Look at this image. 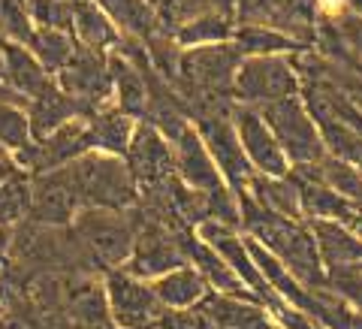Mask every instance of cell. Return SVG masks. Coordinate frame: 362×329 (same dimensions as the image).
I'll use <instances>...</instances> for the list:
<instances>
[{"label": "cell", "instance_id": "1", "mask_svg": "<svg viewBox=\"0 0 362 329\" xmlns=\"http://www.w3.org/2000/svg\"><path fill=\"white\" fill-rule=\"evenodd\" d=\"M239 209H242V226L251 239H257L266 251L284 266L299 284L320 290L326 287V266L320 260L314 230L305 218H284L263 209L251 200L247 190H239Z\"/></svg>", "mask_w": 362, "mask_h": 329}, {"label": "cell", "instance_id": "2", "mask_svg": "<svg viewBox=\"0 0 362 329\" xmlns=\"http://www.w3.org/2000/svg\"><path fill=\"white\" fill-rule=\"evenodd\" d=\"M76 187V197L82 209H118L127 212L139 200V185L130 175L124 157L103 154V151H85L66 163Z\"/></svg>", "mask_w": 362, "mask_h": 329}, {"label": "cell", "instance_id": "3", "mask_svg": "<svg viewBox=\"0 0 362 329\" xmlns=\"http://www.w3.org/2000/svg\"><path fill=\"white\" fill-rule=\"evenodd\" d=\"M76 239L82 242L90 263L97 269H121L133 251L136 230L127 212L118 209H78L70 224Z\"/></svg>", "mask_w": 362, "mask_h": 329}, {"label": "cell", "instance_id": "4", "mask_svg": "<svg viewBox=\"0 0 362 329\" xmlns=\"http://www.w3.org/2000/svg\"><path fill=\"white\" fill-rule=\"evenodd\" d=\"M302 91L296 70V54H251L242 58L233 82V100L254 109H263L275 100L293 97Z\"/></svg>", "mask_w": 362, "mask_h": 329}, {"label": "cell", "instance_id": "5", "mask_svg": "<svg viewBox=\"0 0 362 329\" xmlns=\"http://www.w3.org/2000/svg\"><path fill=\"white\" fill-rule=\"evenodd\" d=\"M242 64V52L235 42H214V45H194L181 49L178 54V76L173 88L187 94H214L233 97L235 70Z\"/></svg>", "mask_w": 362, "mask_h": 329}, {"label": "cell", "instance_id": "6", "mask_svg": "<svg viewBox=\"0 0 362 329\" xmlns=\"http://www.w3.org/2000/svg\"><path fill=\"white\" fill-rule=\"evenodd\" d=\"M259 115L266 118L269 130L275 133L281 151L287 154L290 166H305V163H320L326 157V145L320 139V130L311 118V112L305 109L302 97L293 94L284 100H275L259 109Z\"/></svg>", "mask_w": 362, "mask_h": 329}, {"label": "cell", "instance_id": "7", "mask_svg": "<svg viewBox=\"0 0 362 329\" xmlns=\"http://www.w3.org/2000/svg\"><path fill=\"white\" fill-rule=\"evenodd\" d=\"M235 21L263 25L302 45H311L320 25V0H239Z\"/></svg>", "mask_w": 362, "mask_h": 329}, {"label": "cell", "instance_id": "8", "mask_svg": "<svg viewBox=\"0 0 362 329\" xmlns=\"http://www.w3.org/2000/svg\"><path fill=\"white\" fill-rule=\"evenodd\" d=\"M109 314L118 329H154L163 317V305L157 299L151 281L136 278L124 269H109L103 278Z\"/></svg>", "mask_w": 362, "mask_h": 329}, {"label": "cell", "instance_id": "9", "mask_svg": "<svg viewBox=\"0 0 362 329\" xmlns=\"http://www.w3.org/2000/svg\"><path fill=\"white\" fill-rule=\"evenodd\" d=\"M54 82L66 91L78 106L85 109V118H90L94 112L115 106L112 103V70H109V54L106 52H94L78 45L70 64L54 76Z\"/></svg>", "mask_w": 362, "mask_h": 329}, {"label": "cell", "instance_id": "10", "mask_svg": "<svg viewBox=\"0 0 362 329\" xmlns=\"http://www.w3.org/2000/svg\"><path fill=\"white\" fill-rule=\"evenodd\" d=\"M194 127L199 133V139L206 142L211 161L218 163L226 185H230L235 194L245 190V185L254 175V166H251V161H247V154H245L242 142H239V133H235V127H233V112H230V115L197 118Z\"/></svg>", "mask_w": 362, "mask_h": 329}, {"label": "cell", "instance_id": "11", "mask_svg": "<svg viewBox=\"0 0 362 329\" xmlns=\"http://www.w3.org/2000/svg\"><path fill=\"white\" fill-rule=\"evenodd\" d=\"M82 202L76 197L70 169H49V173L30 175V212L28 221L42 226H70Z\"/></svg>", "mask_w": 362, "mask_h": 329}, {"label": "cell", "instance_id": "12", "mask_svg": "<svg viewBox=\"0 0 362 329\" xmlns=\"http://www.w3.org/2000/svg\"><path fill=\"white\" fill-rule=\"evenodd\" d=\"M233 127L239 133V142L247 154V161L254 166V173L272 175V178H281V175L290 173L287 154L281 151L275 133L269 130V124L263 115H259V109L235 103L233 106Z\"/></svg>", "mask_w": 362, "mask_h": 329}, {"label": "cell", "instance_id": "13", "mask_svg": "<svg viewBox=\"0 0 362 329\" xmlns=\"http://www.w3.org/2000/svg\"><path fill=\"white\" fill-rule=\"evenodd\" d=\"M85 151H90L88 124L85 118H76V121H66L54 133L42 136V139H33L25 151L16 154V161L28 175H40V173H49V169H61L66 163H73Z\"/></svg>", "mask_w": 362, "mask_h": 329}, {"label": "cell", "instance_id": "14", "mask_svg": "<svg viewBox=\"0 0 362 329\" xmlns=\"http://www.w3.org/2000/svg\"><path fill=\"white\" fill-rule=\"evenodd\" d=\"M124 163H127L130 175L136 178L139 187L157 185V181L175 175L173 142H169L160 130H154L151 124L139 121L136 124L133 139L127 145V154H124Z\"/></svg>", "mask_w": 362, "mask_h": 329}, {"label": "cell", "instance_id": "15", "mask_svg": "<svg viewBox=\"0 0 362 329\" xmlns=\"http://www.w3.org/2000/svg\"><path fill=\"white\" fill-rule=\"evenodd\" d=\"M0 85L13 91L16 97H21L28 106V100L54 85V76L37 61V54L28 45L0 40Z\"/></svg>", "mask_w": 362, "mask_h": 329}, {"label": "cell", "instance_id": "16", "mask_svg": "<svg viewBox=\"0 0 362 329\" xmlns=\"http://www.w3.org/2000/svg\"><path fill=\"white\" fill-rule=\"evenodd\" d=\"M173 154H175V175L185 181L187 187L202 190V194H211V190L226 185L218 163L211 161L206 142L199 139L194 124H190L178 139H173Z\"/></svg>", "mask_w": 362, "mask_h": 329}, {"label": "cell", "instance_id": "17", "mask_svg": "<svg viewBox=\"0 0 362 329\" xmlns=\"http://www.w3.org/2000/svg\"><path fill=\"white\" fill-rule=\"evenodd\" d=\"M151 287L157 293L163 308L169 311H187V308H197L202 302V296L211 290L206 275L194 266V263H181L175 269L163 272L151 281Z\"/></svg>", "mask_w": 362, "mask_h": 329}, {"label": "cell", "instance_id": "18", "mask_svg": "<svg viewBox=\"0 0 362 329\" xmlns=\"http://www.w3.org/2000/svg\"><path fill=\"white\" fill-rule=\"evenodd\" d=\"M109 70H112V103L121 109L124 115H130L136 121L145 118L148 112V67H136L121 54L109 52Z\"/></svg>", "mask_w": 362, "mask_h": 329}, {"label": "cell", "instance_id": "19", "mask_svg": "<svg viewBox=\"0 0 362 329\" xmlns=\"http://www.w3.org/2000/svg\"><path fill=\"white\" fill-rule=\"evenodd\" d=\"M28 121H30V133L33 139H42V136L54 133L58 127H64L66 121H76V118H85V109L76 103V100L61 91V85L54 82L52 88H45L42 94H37L33 100H28Z\"/></svg>", "mask_w": 362, "mask_h": 329}, {"label": "cell", "instance_id": "20", "mask_svg": "<svg viewBox=\"0 0 362 329\" xmlns=\"http://www.w3.org/2000/svg\"><path fill=\"white\" fill-rule=\"evenodd\" d=\"M326 269H362V239L338 221H308Z\"/></svg>", "mask_w": 362, "mask_h": 329}, {"label": "cell", "instance_id": "21", "mask_svg": "<svg viewBox=\"0 0 362 329\" xmlns=\"http://www.w3.org/2000/svg\"><path fill=\"white\" fill-rule=\"evenodd\" d=\"M88 124V145L90 151H103V154H115V157H124L127 154V145L136 133V118L124 115L121 109L115 106H106L94 112L90 118H85Z\"/></svg>", "mask_w": 362, "mask_h": 329}, {"label": "cell", "instance_id": "22", "mask_svg": "<svg viewBox=\"0 0 362 329\" xmlns=\"http://www.w3.org/2000/svg\"><path fill=\"white\" fill-rule=\"evenodd\" d=\"M73 37L78 45L94 52H112L121 40V30L112 25V18L100 9L94 0H73Z\"/></svg>", "mask_w": 362, "mask_h": 329}, {"label": "cell", "instance_id": "23", "mask_svg": "<svg viewBox=\"0 0 362 329\" xmlns=\"http://www.w3.org/2000/svg\"><path fill=\"white\" fill-rule=\"evenodd\" d=\"M94 4L112 18V25L121 30V37L148 42L163 30L148 0H94Z\"/></svg>", "mask_w": 362, "mask_h": 329}, {"label": "cell", "instance_id": "24", "mask_svg": "<svg viewBox=\"0 0 362 329\" xmlns=\"http://www.w3.org/2000/svg\"><path fill=\"white\" fill-rule=\"evenodd\" d=\"M235 30V16L221 13V9H206L187 25H181L173 37L181 49H194V45H214V42H230Z\"/></svg>", "mask_w": 362, "mask_h": 329}, {"label": "cell", "instance_id": "25", "mask_svg": "<svg viewBox=\"0 0 362 329\" xmlns=\"http://www.w3.org/2000/svg\"><path fill=\"white\" fill-rule=\"evenodd\" d=\"M233 42L242 52V58H251V54H296L302 49H308V45L290 40L272 28L239 25V21H235V30H233Z\"/></svg>", "mask_w": 362, "mask_h": 329}, {"label": "cell", "instance_id": "26", "mask_svg": "<svg viewBox=\"0 0 362 329\" xmlns=\"http://www.w3.org/2000/svg\"><path fill=\"white\" fill-rule=\"evenodd\" d=\"M30 142H33V133H30V121L25 112V100L0 85V145L6 151L18 154Z\"/></svg>", "mask_w": 362, "mask_h": 329}, {"label": "cell", "instance_id": "27", "mask_svg": "<svg viewBox=\"0 0 362 329\" xmlns=\"http://www.w3.org/2000/svg\"><path fill=\"white\" fill-rule=\"evenodd\" d=\"M28 49L37 54V61L49 70L52 76H58L70 58L76 54L78 42L70 30H58V28H37L33 30V37L28 42Z\"/></svg>", "mask_w": 362, "mask_h": 329}, {"label": "cell", "instance_id": "28", "mask_svg": "<svg viewBox=\"0 0 362 329\" xmlns=\"http://www.w3.org/2000/svg\"><path fill=\"white\" fill-rule=\"evenodd\" d=\"M317 173L326 187H332L338 197H344L347 202L362 209V169L356 163L338 161V157L326 154L320 163H317Z\"/></svg>", "mask_w": 362, "mask_h": 329}, {"label": "cell", "instance_id": "29", "mask_svg": "<svg viewBox=\"0 0 362 329\" xmlns=\"http://www.w3.org/2000/svg\"><path fill=\"white\" fill-rule=\"evenodd\" d=\"M320 139L326 145V154L347 163H362V130L350 124H317Z\"/></svg>", "mask_w": 362, "mask_h": 329}, {"label": "cell", "instance_id": "30", "mask_svg": "<svg viewBox=\"0 0 362 329\" xmlns=\"http://www.w3.org/2000/svg\"><path fill=\"white\" fill-rule=\"evenodd\" d=\"M28 212H30V175L18 173L0 185V224L4 226L21 224L28 221Z\"/></svg>", "mask_w": 362, "mask_h": 329}, {"label": "cell", "instance_id": "31", "mask_svg": "<svg viewBox=\"0 0 362 329\" xmlns=\"http://www.w3.org/2000/svg\"><path fill=\"white\" fill-rule=\"evenodd\" d=\"M33 30L37 25L30 18L28 0H0V40L28 45Z\"/></svg>", "mask_w": 362, "mask_h": 329}, {"label": "cell", "instance_id": "32", "mask_svg": "<svg viewBox=\"0 0 362 329\" xmlns=\"http://www.w3.org/2000/svg\"><path fill=\"white\" fill-rule=\"evenodd\" d=\"M326 21L332 25L335 37H338V42H341V49H344L341 64H350V61L362 64V16L338 13V16L326 18Z\"/></svg>", "mask_w": 362, "mask_h": 329}, {"label": "cell", "instance_id": "33", "mask_svg": "<svg viewBox=\"0 0 362 329\" xmlns=\"http://www.w3.org/2000/svg\"><path fill=\"white\" fill-rule=\"evenodd\" d=\"M28 9L37 28L70 30L73 25V0H28Z\"/></svg>", "mask_w": 362, "mask_h": 329}, {"label": "cell", "instance_id": "34", "mask_svg": "<svg viewBox=\"0 0 362 329\" xmlns=\"http://www.w3.org/2000/svg\"><path fill=\"white\" fill-rule=\"evenodd\" d=\"M154 329H209L202 314L197 308H187V311H163V317L154 323Z\"/></svg>", "mask_w": 362, "mask_h": 329}, {"label": "cell", "instance_id": "35", "mask_svg": "<svg viewBox=\"0 0 362 329\" xmlns=\"http://www.w3.org/2000/svg\"><path fill=\"white\" fill-rule=\"evenodd\" d=\"M272 314H275V321H278L281 326H284V329H326V326H320L317 321H311V317H305L302 311L290 308L287 302H281Z\"/></svg>", "mask_w": 362, "mask_h": 329}, {"label": "cell", "instance_id": "36", "mask_svg": "<svg viewBox=\"0 0 362 329\" xmlns=\"http://www.w3.org/2000/svg\"><path fill=\"white\" fill-rule=\"evenodd\" d=\"M18 173H25V169L18 166L16 154H13V151H6L4 145H0V185H4V181H9L13 175H18Z\"/></svg>", "mask_w": 362, "mask_h": 329}, {"label": "cell", "instance_id": "37", "mask_svg": "<svg viewBox=\"0 0 362 329\" xmlns=\"http://www.w3.org/2000/svg\"><path fill=\"white\" fill-rule=\"evenodd\" d=\"M9 245H13V230L0 224V266H6L9 260Z\"/></svg>", "mask_w": 362, "mask_h": 329}, {"label": "cell", "instance_id": "38", "mask_svg": "<svg viewBox=\"0 0 362 329\" xmlns=\"http://www.w3.org/2000/svg\"><path fill=\"white\" fill-rule=\"evenodd\" d=\"M211 9H221V13H230L235 16V6H239V0H209Z\"/></svg>", "mask_w": 362, "mask_h": 329}, {"label": "cell", "instance_id": "39", "mask_svg": "<svg viewBox=\"0 0 362 329\" xmlns=\"http://www.w3.org/2000/svg\"><path fill=\"white\" fill-rule=\"evenodd\" d=\"M341 67H347V70H354L356 76H362V64H356V61H350V64H341Z\"/></svg>", "mask_w": 362, "mask_h": 329}, {"label": "cell", "instance_id": "40", "mask_svg": "<svg viewBox=\"0 0 362 329\" xmlns=\"http://www.w3.org/2000/svg\"><path fill=\"white\" fill-rule=\"evenodd\" d=\"M359 169H362V163H359Z\"/></svg>", "mask_w": 362, "mask_h": 329}]
</instances>
